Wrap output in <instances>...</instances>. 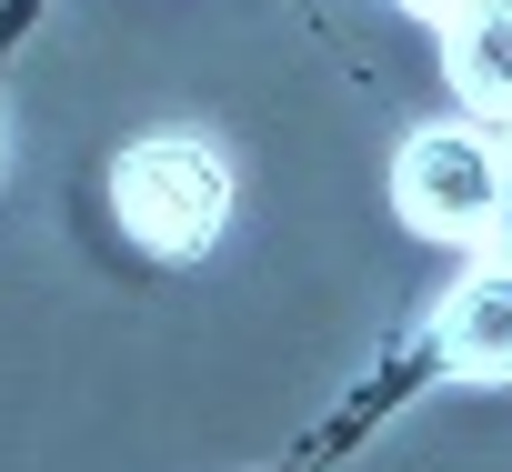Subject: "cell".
<instances>
[{"label": "cell", "instance_id": "obj_5", "mask_svg": "<svg viewBox=\"0 0 512 472\" xmlns=\"http://www.w3.org/2000/svg\"><path fill=\"white\" fill-rule=\"evenodd\" d=\"M422 21H442V31H462V21H492V11H512V0H412Z\"/></svg>", "mask_w": 512, "mask_h": 472}, {"label": "cell", "instance_id": "obj_4", "mask_svg": "<svg viewBox=\"0 0 512 472\" xmlns=\"http://www.w3.org/2000/svg\"><path fill=\"white\" fill-rule=\"evenodd\" d=\"M452 91L472 101L482 131H512V11L452 31Z\"/></svg>", "mask_w": 512, "mask_h": 472}, {"label": "cell", "instance_id": "obj_2", "mask_svg": "<svg viewBox=\"0 0 512 472\" xmlns=\"http://www.w3.org/2000/svg\"><path fill=\"white\" fill-rule=\"evenodd\" d=\"M502 181H512V151L482 121H432L392 161V201H402V221L422 231V242H492Z\"/></svg>", "mask_w": 512, "mask_h": 472}, {"label": "cell", "instance_id": "obj_3", "mask_svg": "<svg viewBox=\"0 0 512 472\" xmlns=\"http://www.w3.org/2000/svg\"><path fill=\"white\" fill-rule=\"evenodd\" d=\"M442 362L462 382H512V262H482L442 302Z\"/></svg>", "mask_w": 512, "mask_h": 472}, {"label": "cell", "instance_id": "obj_1", "mask_svg": "<svg viewBox=\"0 0 512 472\" xmlns=\"http://www.w3.org/2000/svg\"><path fill=\"white\" fill-rule=\"evenodd\" d=\"M111 201L131 221V242H151L161 262H191L211 252V231L231 221V161L191 131H161V141H131L121 171H111Z\"/></svg>", "mask_w": 512, "mask_h": 472}]
</instances>
